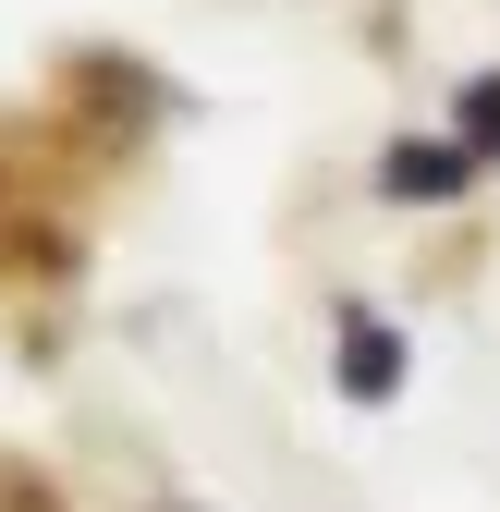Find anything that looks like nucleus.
I'll list each match as a JSON object with an SVG mask.
<instances>
[{
	"mask_svg": "<svg viewBox=\"0 0 500 512\" xmlns=\"http://www.w3.org/2000/svg\"><path fill=\"white\" fill-rule=\"evenodd\" d=\"M464 159H500V74L464 86Z\"/></svg>",
	"mask_w": 500,
	"mask_h": 512,
	"instance_id": "obj_3",
	"label": "nucleus"
},
{
	"mask_svg": "<svg viewBox=\"0 0 500 512\" xmlns=\"http://www.w3.org/2000/svg\"><path fill=\"white\" fill-rule=\"evenodd\" d=\"M379 183H391V196H452V183H464V147H391Z\"/></svg>",
	"mask_w": 500,
	"mask_h": 512,
	"instance_id": "obj_2",
	"label": "nucleus"
},
{
	"mask_svg": "<svg viewBox=\"0 0 500 512\" xmlns=\"http://www.w3.org/2000/svg\"><path fill=\"white\" fill-rule=\"evenodd\" d=\"M403 330H391V317H366V305H342V403H391L403 391Z\"/></svg>",
	"mask_w": 500,
	"mask_h": 512,
	"instance_id": "obj_1",
	"label": "nucleus"
}]
</instances>
